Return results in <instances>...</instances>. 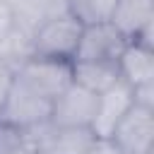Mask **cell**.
Here are the masks:
<instances>
[{
    "instance_id": "cell-4",
    "label": "cell",
    "mask_w": 154,
    "mask_h": 154,
    "mask_svg": "<svg viewBox=\"0 0 154 154\" xmlns=\"http://www.w3.org/2000/svg\"><path fill=\"white\" fill-rule=\"evenodd\" d=\"M51 106H53V101L38 96L36 91H31L26 84H22L14 77V82L10 87V94H7L5 103H2V111H0V123L31 130L36 125L48 123Z\"/></svg>"
},
{
    "instance_id": "cell-16",
    "label": "cell",
    "mask_w": 154,
    "mask_h": 154,
    "mask_svg": "<svg viewBox=\"0 0 154 154\" xmlns=\"http://www.w3.org/2000/svg\"><path fill=\"white\" fill-rule=\"evenodd\" d=\"M132 103L154 108V82H144V84L132 87Z\"/></svg>"
},
{
    "instance_id": "cell-15",
    "label": "cell",
    "mask_w": 154,
    "mask_h": 154,
    "mask_svg": "<svg viewBox=\"0 0 154 154\" xmlns=\"http://www.w3.org/2000/svg\"><path fill=\"white\" fill-rule=\"evenodd\" d=\"M14 82V65L5 58H0V111H2V103L10 94V87Z\"/></svg>"
},
{
    "instance_id": "cell-10",
    "label": "cell",
    "mask_w": 154,
    "mask_h": 154,
    "mask_svg": "<svg viewBox=\"0 0 154 154\" xmlns=\"http://www.w3.org/2000/svg\"><path fill=\"white\" fill-rule=\"evenodd\" d=\"M118 75L130 87L154 82V48L137 41H128L118 58Z\"/></svg>"
},
{
    "instance_id": "cell-2",
    "label": "cell",
    "mask_w": 154,
    "mask_h": 154,
    "mask_svg": "<svg viewBox=\"0 0 154 154\" xmlns=\"http://www.w3.org/2000/svg\"><path fill=\"white\" fill-rule=\"evenodd\" d=\"M82 22L75 19L67 7L43 19L34 36H31V55H46V58H63L72 60L79 36H82Z\"/></svg>"
},
{
    "instance_id": "cell-9",
    "label": "cell",
    "mask_w": 154,
    "mask_h": 154,
    "mask_svg": "<svg viewBox=\"0 0 154 154\" xmlns=\"http://www.w3.org/2000/svg\"><path fill=\"white\" fill-rule=\"evenodd\" d=\"M132 106V87L123 79H118L113 87L99 94L96 99V111L91 118L89 130L96 135V140H108L118 120L125 116V111Z\"/></svg>"
},
{
    "instance_id": "cell-5",
    "label": "cell",
    "mask_w": 154,
    "mask_h": 154,
    "mask_svg": "<svg viewBox=\"0 0 154 154\" xmlns=\"http://www.w3.org/2000/svg\"><path fill=\"white\" fill-rule=\"evenodd\" d=\"M125 43L128 41L123 38V34L111 22L89 24V26L82 29V36H79V43H77L72 60H79V63H118Z\"/></svg>"
},
{
    "instance_id": "cell-7",
    "label": "cell",
    "mask_w": 154,
    "mask_h": 154,
    "mask_svg": "<svg viewBox=\"0 0 154 154\" xmlns=\"http://www.w3.org/2000/svg\"><path fill=\"white\" fill-rule=\"evenodd\" d=\"M96 99L99 94L72 82L60 96L53 99L48 123L55 128H89L96 111Z\"/></svg>"
},
{
    "instance_id": "cell-18",
    "label": "cell",
    "mask_w": 154,
    "mask_h": 154,
    "mask_svg": "<svg viewBox=\"0 0 154 154\" xmlns=\"http://www.w3.org/2000/svg\"><path fill=\"white\" fill-rule=\"evenodd\" d=\"M7 2H12V5H19V2H22V0H7Z\"/></svg>"
},
{
    "instance_id": "cell-8",
    "label": "cell",
    "mask_w": 154,
    "mask_h": 154,
    "mask_svg": "<svg viewBox=\"0 0 154 154\" xmlns=\"http://www.w3.org/2000/svg\"><path fill=\"white\" fill-rule=\"evenodd\" d=\"M38 154H89L96 135L89 128H55L51 123L31 128Z\"/></svg>"
},
{
    "instance_id": "cell-11",
    "label": "cell",
    "mask_w": 154,
    "mask_h": 154,
    "mask_svg": "<svg viewBox=\"0 0 154 154\" xmlns=\"http://www.w3.org/2000/svg\"><path fill=\"white\" fill-rule=\"evenodd\" d=\"M118 79H120L118 63H79V60H72V82L94 91V94L106 91Z\"/></svg>"
},
{
    "instance_id": "cell-14",
    "label": "cell",
    "mask_w": 154,
    "mask_h": 154,
    "mask_svg": "<svg viewBox=\"0 0 154 154\" xmlns=\"http://www.w3.org/2000/svg\"><path fill=\"white\" fill-rule=\"evenodd\" d=\"M12 29H14V5L0 0V46L10 38Z\"/></svg>"
},
{
    "instance_id": "cell-13",
    "label": "cell",
    "mask_w": 154,
    "mask_h": 154,
    "mask_svg": "<svg viewBox=\"0 0 154 154\" xmlns=\"http://www.w3.org/2000/svg\"><path fill=\"white\" fill-rule=\"evenodd\" d=\"M0 154H38L34 132L0 123Z\"/></svg>"
},
{
    "instance_id": "cell-1",
    "label": "cell",
    "mask_w": 154,
    "mask_h": 154,
    "mask_svg": "<svg viewBox=\"0 0 154 154\" xmlns=\"http://www.w3.org/2000/svg\"><path fill=\"white\" fill-rule=\"evenodd\" d=\"M14 77L38 96L53 101L72 84V60L26 55L14 65Z\"/></svg>"
},
{
    "instance_id": "cell-6",
    "label": "cell",
    "mask_w": 154,
    "mask_h": 154,
    "mask_svg": "<svg viewBox=\"0 0 154 154\" xmlns=\"http://www.w3.org/2000/svg\"><path fill=\"white\" fill-rule=\"evenodd\" d=\"M125 41L154 48V0H118L108 19Z\"/></svg>"
},
{
    "instance_id": "cell-3",
    "label": "cell",
    "mask_w": 154,
    "mask_h": 154,
    "mask_svg": "<svg viewBox=\"0 0 154 154\" xmlns=\"http://www.w3.org/2000/svg\"><path fill=\"white\" fill-rule=\"evenodd\" d=\"M111 144L120 154H152L154 147V108L132 103L111 132Z\"/></svg>"
},
{
    "instance_id": "cell-17",
    "label": "cell",
    "mask_w": 154,
    "mask_h": 154,
    "mask_svg": "<svg viewBox=\"0 0 154 154\" xmlns=\"http://www.w3.org/2000/svg\"><path fill=\"white\" fill-rule=\"evenodd\" d=\"M89 154H120V152L111 144V140H96V144L89 149Z\"/></svg>"
},
{
    "instance_id": "cell-12",
    "label": "cell",
    "mask_w": 154,
    "mask_h": 154,
    "mask_svg": "<svg viewBox=\"0 0 154 154\" xmlns=\"http://www.w3.org/2000/svg\"><path fill=\"white\" fill-rule=\"evenodd\" d=\"M116 2L118 0H65V7L75 19L82 22V26H89L108 22Z\"/></svg>"
}]
</instances>
